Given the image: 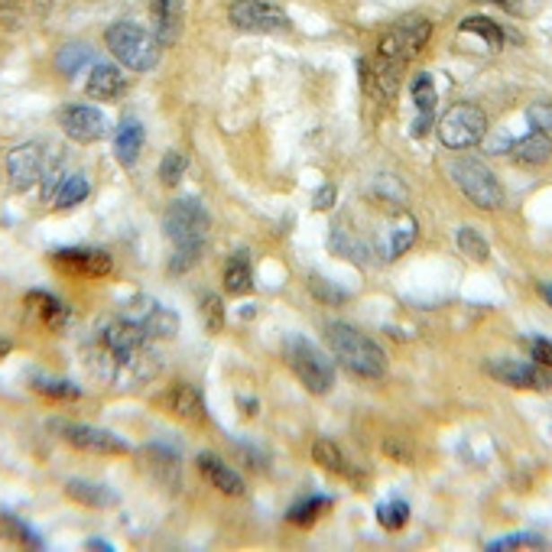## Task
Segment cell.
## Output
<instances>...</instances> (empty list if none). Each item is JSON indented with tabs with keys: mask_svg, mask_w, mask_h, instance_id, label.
<instances>
[{
	"mask_svg": "<svg viewBox=\"0 0 552 552\" xmlns=\"http://www.w3.org/2000/svg\"><path fill=\"white\" fill-rule=\"evenodd\" d=\"M136 322L127 315H110L85 341V361L92 374L118 390H136L160 374V351Z\"/></svg>",
	"mask_w": 552,
	"mask_h": 552,
	"instance_id": "cell-1",
	"label": "cell"
},
{
	"mask_svg": "<svg viewBox=\"0 0 552 552\" xmlns=\"http://www.w3.org/2000/svg\"><path fill=\"white\" fill-rule=\"evenodd\" d=\"M325 338L331 345V355L341 367H348L355 377L364 381H381L387 374V355L381 351L374 338H367L364 331L351 329L345 322H331L325 329Z\"/></svg>",
	"mask_w": 552,
	"mask_h": 552,
	"instance_id": "cell-2",
	"label": "cell"
},
{
	"mask_svg": "<svg viewBox=\"0 0 552 552\" xmlns=\"http://www.w3.org/2000/svg\"><path fill=\"white\" fill-rule=\"evenodd\" d=\"M104 46L114 59L130 72H150L156 68L162 56V43L156 39L153 30L134 23V20H120L104 30Z\"/></svg>",
	"mask_w": 552,
	"mask_h": 552,
	"instance_id": "cell-3",
	"label": "cell"
},
{
	"mask_svg": "<svg viewBox=\"0 0 552 552\" xmlns=\"http://www.w3.org/2000/svg\"><path fill=\"white\" fill-rule=\"evenodd\" d=\"M208 228H212V218L198 198H176L162 215V234L172 241V250H198L202 254Z\"/></svg>",
	"mask_w": 552,
	"mask_h": 552,
	"instance_id": "cell-4",
	"label": "cell"
},
{
	"mask_svg": "<svg viewBox=\"0 0 552 552\" xmlns=\"http://www.w3.org/2000/svg\"><path fill=\"white\" fill-rule=\"evenodd\" d=\"M286 364L289 371L296 374V381L306 387L315 397H325V393L335 387V364L329 361V355L315 348L312 341L306 338H289L286 341Z\"/></svg>",
	"mask_w": 552,
	"mask_h": 552,
	"instance_id": "cell-5",
	"label": "cell"
},
{
	"mask_svg": "<svg viewBox=\"0 0 552 552\" xmlns=\"http://www.w3.org/2000/svg\"><path fill=\"white\" fill-rule=\"evenodd\" d=\"M487 136V118L478 104H455L442 114L439 120V140L449 150H468L478 146Z\"/></svg>",
	"mask_w": 552,
	"mask_h": 552,
	"instance_id": "cell-6",
	"label": "cell"
},
{
	"mask_svg": "<svg viewBox=\"0 0 552 552\" xmlns=\"http://www.w3.org/2000/svg\"><path fill=\"white\" fill-rule=\"evenodd\" d=\"M451 179H455V186H459L461 192H465V196L478 205V208H487V212H494V208H501V205H504L501 182H497V176L487 170L485 162L459 160L455 166H451Z\"/></svg>",
	"mask_w": 552,
	"mask_h": 552,
	"instance_id": "cell-7",
	"label": "cell"
},
{
	"mask_svg": "<svg viewBox=\"0 0 552 552\" xmlns=\"http://www.w3.org/2000/svg\"><path fill=\"white\" fill-rule=\"evenodd\" d=\"M429 36H433V23L425 17H419V13H409V17L397 20V23L381 36L377 52H387V56H397V59H403V62H413L419 52L425 49Z\"/></svg>",
	"mask_w": 552,
	"mask_h": 552,
	"instance_id": "cell-8",
	"label": "cell"
},
{
	"mask_svg": "<svg viewBox=\"0 0 552 552\" xmlns=\"http://www.w3.org/2000/svg\"><path fill=\"white\" fill-rule=\"evenodd\" d=\"M228 20L244 33H276L289 26V13L273 0H234Z\"/></svg>",
	"mask_w": 552,
	"mask_h": 552,
	"instance_id": "cell-9",
	"label": "cell"
},
{
	"mask_svg": "<svg viewBox=\"0 0 552 552\" xmlns=\"http://www.w3.org/2000/svg\"><path fill=\"white\" fill-rule=\"evenodd\" d=\"M120 315H127L130 322H136L156 341L172 338L179 331V315L172 312V309L162 306V302H156L153 296H144V293L134 296L130 302H124V306H120Z\"/></svg>",
	"mask_w": 552,
	"mask_h": 552,
	"instance_id": "cell-10",
	"label": "cell"
},
{
	"mask_svg": "<svg viewBox=\"0 0 552 552\" xmlns=\"http://www.w3.org/2000/svg\"><path fill=\"white\" fill-rule=\"evenodd\" d=\"M56 270L68 273V276H82V280H101L114 270L110 254L98 250V247H62L52 254Z\"/></svg>",
	"mask_w": 552,
	"mask_h": 552,
	"instance_id": "cell-11",
	"label": "cell"
},
{
	"mask_svg": "<svg viewBox=\"0 0 552 552\" xmlns=\"http://www.w3.org/2000/svg\"><path fill=\"white\" fill-rule=\"evenodd\" d=\"M59 124L75 144H98L108 136V118L92 104H66L59 110Z\"/></svg>",
	"mask_w": 552,
	"mask_h": 552,
	"instance_id": "cell-12",
	"label": "cell"
},
{
	"mask_svg": "<svg viewBox=\"0 0 552 552\" xmlns=\"http://www.w3.org/2000/svg\"><path fill=\"white\" fill-rule=\"evenodd\" d=\"M62 439L72 449L88 451V455H127L130 451V442L124 435L94 429V425H62Z\"/></svg>",
	"mask_w": 552,
	"mask_h": 552,
	"instance_id": "cell-13",
	"label": "cell"
},
{
	"mask_svg": "<svg viewBox=\"0 0 552 552\" xmlns=\"http://www.w3.org/2000/svg\"><path fill=\"white\" fill-rule=\"evenodd\" d=\"M7 176L13 188H30L46 176V153L39 144H20L7 153Z\"/></svg>",
	"mask_w": 552,
	"mask_h": 552,
	"instance_id": "cell-14",
	"label": "cell"
},
{
	"mask_svg": "<svg viewBox=\"0 0 552 552\" xmlns=\"http://www.w3.org/2000/svg\"><path fill=\"white\" fill-rule=\"evenodd\" d=\"M487 374L494 381L507 383V387H517V390H539L543 393L552 390V377L546 374L543 367L536 364H520V361H487Z\"/></svg>",
	"mask_w": 552,
	"mask_h": 552,
	"instance_id": "cell-15",
	"label": "cell"
},
{
	"mask_svg": "<svg viewBox=\"0 0 552 552\" xmlns=\"http://www.w3.org/2000/svg\"><path fill=\"white\" fill-rule=\"evenodd\" d=\"M150 17H153L156 39L162 46H172L182 36V20H186V0H150Z\"/></svg>",
	"mask_w": 552,
	"mask_h": 552,
	"instance_id": "cell-16",
	"label": "cell"
},
{
	"mask_svg": "<svg viewBox=\"0 0 552 552\" xmlns=\"http://www.w3.org/2000/svg\"><path fill=\"white\" fill-rule=\"evenodd\" d=\"M23 306H26V312H30V319H33V322H39L43 329H49V331H62V329H66L68 309L62 306V302L52 296V293L33 289V293H26Z\"/></svg>",
	"mask_w": 552,
	"mask_h": 552,
	"instance_id": "cell-17",
	"label": "cell"
},
{
	"mask_svg": "<svg viewBox=\"0 0 552 552\" xmlns=\"http://www.w3.org/2000/svg\"><path fill=\"white\" fill-rule=\"evenodd\" d=\"M85 92L94 101H114V98H120V94L127 92V78L120 75L118 66L98 62V66H92V72H88Z\"/></svg>",
	"mask_w": 552,
	"mask_h": 552,
	"instance_id": "cell-18",
	"label": "cell"
},
{
	"mask_svg": "<svg viewBox=\"0 0 552 552\" xmlns=\"http://www.w3.org/2000/svg\"><path fill=\"white\" fill-rule=\"evenodd\" d=\"M166 403H170V409L182 423H205V416H208L202 393L192 383H176L170 390V397H166Z\"/></svg>",
	"mask_w": 552,
	"mask_h": 552,
	"instance_id": "cell-19",
	"label": "cell"
},
{
	"mask_svg": "<svg viewBox=\"0 0 552 552\" xmlns=\"http://www.w3.org/2000/svg\"><path fill=\"white\" fill-rule=\"evenodd\" d=\"M198 471L208 478V485H212L215 491L228 494V497H244V481H241L224 461L215 459V455H198Z\"/></svg>",
	"mask_w": 552,
	"mask_h": 552,
	"instance_id": "cell-20",
	"label": "cell"
},
{
	"mask_svg": "<svg viewBox=\"0 0 552 552\" xmlns=\"http://www.w3.org/2000/svg\"><path fill=\"white\" fill-rule=\"evenodd\" d=\"M510 153L517 156L523 166H543L552 156V140L546 130H530L527 136H520L517 144L510 146Z\"/></svg>",
	"mask_w": 552,
	"mask_h": 552,
	"instance_id": "cell-21",
	"label": "cell"
},
{
	"mask_svg": "<svg viewBox=\"0 0 552 552\" xmlns=\"http://www.w3.org/2000/svg\"><path fill=\"white\" fill-rule=\"evenodd\" d=\"M144 127H140V120L127 118L120 120L118 134H114V153H118V162L120 166H134L136 156H140V146H144Z\"/></svg>",
	"mask_w": 552,
	"mask_h": 552,
	"instance_id": "cell-22",
	"label": "cell"
},
{
	"mask_svg": "<svg viewBox=\"0 0 552 552\" xmlns=\"http://www.w3.org/2000/svg\"><path fill=\"white\" fill-rule=\"evenodd\" d=\"M221 283H224V293H231V296H244V293H250V286H254L250 254L238 250V254L231 257L228 264H224V273H221Z\"/></svg>",
	"mask_w": 552,
	"mask_h": 552,
	"instance_id": "cell-23",
	"label": "cell"
},
{
	"mask_svg": "<svg viewBox=\"0 0 552 552\" xmlns=\"http://www.w3.org/2000/svg\"><path fill=\"white\" fill-rule=\"evenodd\" d=\"M66 494L72 497L75 504H85V507H94V510H108V507H118V494L110 491L104 485H92V481H68L66 485Z\"/></svg>",
	"mask_w": 552,
	"mask_h": 552,
	"instance_id": "cell-24",
	"label": "cell"
},
{
	"mask_svg": "<svg viewBox=\"0 0 552 552\" xmlns=\"http://www.w3.org/2000/svg\"><path fill=\"white\" fill-rule=\"evenodd\" d=\"M455 244L459 250L468 257V260H475V264H485L487 257H491V244L485 241V234L475 228H459L455 231Z\"/></svg>",
	"mask_w": 552,
	"mask_h": 552,
	"instance_id": "cell-25",
	"label": "cell"
},
{
	"mask_svg": "<svg viewBox=\"0 0 552 552\" xmlns=\"http://www.w3.org/2000/svg\"><path fill=\"white\" fill-rule=\"evenodd\" d=\"M331 501L325 497V494H315V497H306V501H299L296 507L289 510L286 520L293 523V527H312L315 520L322 517V510H329Z\"/></svg>",
	"mask_w": 552,
	"mask_h": 552,
	"instance_id": "cell-26",
	"label": "cell"
},
{
	"mask_svg": "<svg viewBox=\"0 0 552 552\" xmlns=\"http://www.w3.org/2000/svg\"><path fill=\"white\" fill-rule=\"evenodd\" d=\"M413 244H416V218H413V215H399L397 224H393V231H390V250H387V254L403 257Z\"/></svg>",
	"mask_w": 552,
	"mask_h": 552,
	"instance_id": "cell-27",
	"label": "cell"
},
{
	"mask_svg": "<svg viewBox=\"0 0 552 552\" xmlns=\"http://www.w3.org/2000/svg\"><path fill=\"white\" fill-rule=\"evenodd\" d=\"M409 94H413V101H416L419 114H429V118H433L435 101H439V92H435V82H433V75H429V72H419V75L413 78Z\"/></svg>",
	"mask_w": 552,
	"mask_h": 552,
	"instance_id": "cell-28",
	"label": "cell"
},
{
	"mask_svg": "<svg viewBox=\"0 0 552 552\" xmlns=\"http://www.w3.org/2000/svg\"><path fill=\"white\" fill-rule=\"evenodd\" d=\"M88 198V179L85 176H66L62 179L59 192H56V208H75L78 202Z\"/></svg>",
	"mask_w": 552,
	"mask_h": 552,
	"instance_id": "cell-29",
	"label": "cell"
},
{
	"mask_svg": "<svg viewBox=\"0 0 552 552\" xmlns=\"http://www.w3.org/2000/svg\"><path fill=\"white\" fill-rule=\"evenodd\" d=\"M461 33H468V36H481V39H487V46L491 49H501L504 46V30L494 20H487V17H468L465 23L459 26Z\"/></svg>",
	"mask_w": 552,
	"mask_h": 552,
	"instance_id": "cell-30",
	"label": "cell"
},
{
	"mask_svg": "<svg viewBox=\"0 0 552 552\" xmlns=\"http://www.w3.org/2000/svg\"><path fill=\"white\" fill-rule=\"evenodd\" d=\"M312 459L315 465H322L325 471H335V475H348V468H345V459H341L338 445L331 439H319L312 445Z\"/></svg>",
	"mask_w": 552,
	"mask_h": 552,
	"instance_id": "cell-31",
	"label": "cell"
},
{
	"mask_svg": "<svg viewBox=\"0 0 552 552\" xmlns=\"http://www.w3.org/2000/svg\"><path fill=\"white\" fill-rule=\"evenodd\" d=\"M186 153H179V150H170V153L160 160V170H156V176H160L162 186H179L182 182V176H186Z\"/></svg>",
	"mask_w": 552,
	"mask_h": 552,
	"instance_id": "cell-32",
	"label": "cell"
},
{
	"mask_svg": "<svg viewBox=\"0 0 552 552\" xmlns=\"http://www.w3.org/2000/svg\"><path fill=\"white\" fill-rule=\"evenodd\" d=\"M33 390L39 393V397H49V399H78V397H82V390H78L75 383L49 381V377H36Z\"/></svg>",
	"mask_w": 552,
	"mask_h": 552,
	"instance_id": "cell-33",
	"label": "cell"
},
{
	"mask_svg": "<svg viewBox=\"0 0 552 552\" xmlns=\"http://www.w3.org/2000/svg\"><path fill=\"white\" fill-rule=\"evenodd\" d=\"M309 293H312L319 302H325V306H341V302L348 299V293H345V289H338L335 283H329L325 276H319V273H312V276H309Z\"/></svg>",
	"mask_w": 552,
	"mask_h": 552,
	"instance_id": "cell-34",
	"label": "cell"
},
{
	"mask_svg": "<svg viewBox=\"0 0 552 552\" xmlns=\"http://www.w3.org/2000/svg\"><path fill=\"white\" fill-rule=\"evenodd\" d=\"M377 520H381L387 530H403L407 527V520H409V504L399 501V497H393V501H387V504L377 507Z\"/></svg>",
	"mask_w": 552,
	"mask_h": 552,
	"instance_id": "cell-35",
	"label": "cell"
},
{
	"mask_svg": "<svg viewBox=\"0 0 552 552\" xmlns=\"http://www.w3.org/2000/svg\"><path fill=\"white\" fill-rule=\"evenodd\" d=\"M85 62H92V49H88V46H82V43H72V46H66V49L59 52L56 66H59L62 75H75V72L85 66Z\"/></svg>",
	"mask_w": 552,
	"mask_h": 552,
	"instance_id": "cell-36",
	"label": "cell"
},
{
	"mask_svg": "<svg viewBox=\"0 0 552 552\" xmlns=\"http://www.w3.org/2000/svg\"><path fill=\"white\" fill-rule=\"evenodd\" d=\"M513 549H543V536L517 533V536H504V539H494V543L487 546V552H513Z\"/></svg>",
	"mask_w": 552,
	"mask_h": 552,
	"instance_id": "cell-37",
	"label": "cell"
},
{
	"mask_svg": "<svg viewBox=\"0 0 552 552\" xmlns=\"http://www.w3.org/2000/svg\"><path fill=\"white\" fill-rule=\"evenodd\" d=\"M202 319H205V329L212 331V335H218L221 329H224V302H221L218 296H205L202 299Z\"/></svg>",
	"mask_w": 552,
	"mask_h": 552,
	"instance_id": "cell-38",
	"label": "cell"
},
{
	"mask_svg": "<svg viewBox=\"0 0 552 552\" xmlns=\"http://www.w3.org/2000/svg\"><path fill=\"white\" fill-rule=\"evenodd\" d=\"M530 351H533L536 364L549 367V371H552V341L549 338H533V341H530Z\"/></svg>",
	"mask_w": 552,
	"mask_h": 552,
	"instance_id": "cell-39",
	"label": "cell"
},
{
	"mask_svg": "<svg viewBox=\"0 0 552 552\" xmlns=\"http://www.w3.org/2000/svg\"><path fill=\"white\" fill-rule=\"evenodd\" d=\"M527 114L533 120V130H552V104H533Z\"/></svg>",
	"mask_w": 552,
	"mask_h": 552,
	"instance_id": "cell-40",
	"label": "cell"
},
{
	"mask_svg": "<svg viewBox=\"0 0 552 552\" xmlns=\"http://www.w3.org/2000/svg\"><path fill=\"white\" fill-rule=\"evenodd\" d=\"M331 205H335V186H331V182H325V186L315 192L312 208H315V212H329Z\"/></svg>",
	"mask_w": 552,
	"mask_h": 552,
	"instance_id": "cell-41",
	"label": "cell"
},
{
	"mask_svg": "<svg viewBox=\"0 0 552 552\" xmlns=\"http://www.w3.org/2000/svg\"><path fill=\"white\" fill-rule=\"evenodd\" d=\"M387 455H393V459H399V461H409V449H399V439H390L387 445Z\"/></svg>",
	"mask_w": 552,
	"mask_h": 552,
	"instance_id": "cell-42",
	"label": "cell"
},
{
	"mask_svg": "<svg viewBox=\"0 0 552 552\" xmlns=\"http://www.w3.org/2000/svg\"><path fill=\"white\" fill-rule=\"evenodd\" d=\"M481 4H497L504 10H520V0H481Z\"/></svg>",
	"mask_w": 552,
	"mask_h": 552,
	"instance_id": "cell-43",
	"label": "cell"
},
{
	"mask_svg": "<svg viewBox=\"0 0 552 552\" xmlns=\"http://www.w3.org/2000/svg\"><path fill=\"white\" fill-rule=\"evenodd\" d=\"M88 549H101V552H110L114 546H108L104 539H88Z\"/></svg>",
	"mask_w": 552,
	"mask_h": 552,
	"instance_id": "cell-44",
	"label": "cell"
},
{
	"mask_svg": "<svg viewBox=\"0 0 552 552\" xmlns=\"http://www.w3.org/2000/svg\"><path fill=\"white\" fill-rule=\"evenodd\" d=\"M10 351H13V341H10V338H0V361H4V357H7Z\"/></svg>",
	"mask_w": 552,
	"mask_h": 552,
	"instance_id": "cell-45",
	"label": "cell"
},
{
	"mask_svg": "<svg viewBox=\"0 0 552 552\" xmlns=\"http://www.w3.org/2000/svg\"><path fill=\"white\" fill-rule=\"evenodd\" d=\"M543 296H546V302L552 306V283H546V286H543Z\"/></svg>",
	"mask_w": 552,
	"mask_h": 552,
	"instance_id": "cell-46",
	"label": "cell"
},
{
	"mask_svg": "<svg viewBox=\"0 0 552 552\" xmlns=\"http://www.w3.org/2000/svg\"><path fill=\"white\" fill-rule=\"evenodd\" d=\"M0 4H4V7H7V4H17V0H0Z\"/></svg>",
	"mask_w": 552,
	"mask_h": 552,
	"instance_id": "cell-47",
	"label": "cell"
}]
</instances>
